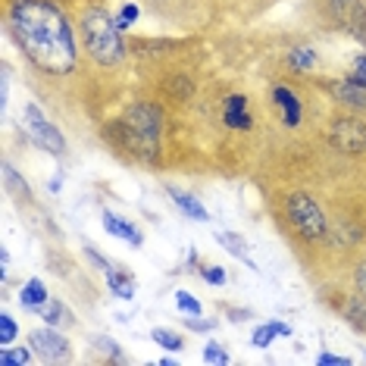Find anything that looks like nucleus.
Masks as SVG:
<instances>
[{"label":"nucleus","mask_w":366,"mask_h":366,"mask_svg":"<svg viewBox=\"0 0 366 366\" xmlns=\"http://www.w3.org/2000/svg\"><path fill=\"white\" fill-rule=\"evenodd\" d=\"M104 229L110 232L113 238H122L126 244H132V247H141V241H144V235L132 226L129 219H122V216H116V213H110V210H104Z\"/></svg>","instance_id":"11"},{"label":"nucleus","mask_w":366,"mask_h":366,"mask_svg":"<svg viewBox=\"0 0 366 366\" xmlns=\"http://www.w3.org/2000/svg\"><path fill=\"white\" fill-rule=\"evenodd\" d=\"M47 301H51V297H47V288H44V282H41V279L26 282L22 291H19V304L26 307V310H41Z\"/></svg>","instance_id":"15"},{"label":"nucleus","mask_w":366,"mask_h":366,"mask_svg":"<svg viewBox=\"0 0 366 366\" xmlns=\"http://www.w3.org/2000/svg\"><path fill=\"white\" fill-rule=\"evenodd\" d=\"M329 141L341 154H366V122L357 116H338L329 129Z\"/></svg>","instance_id":"6"},{"label":"nucleus","mask_w":366,"mask_h":366,"mask_svg":"<svg viewBox=\"0 0 366 366\" xmlns=\"http://www.w3.org/2000/svg\"><path fill=\"white\" fill-rule=\"evenodd\" d=\"M216 241H219V244L226 247L232 257H238L241 263H247V266L254 269V260L247 257V247H244V238H241V235H235V232H219V235H216Z\"/></svg>","instance_id":"18"},{"label":"nucleus","mask_w":366,"mask_h":366,"mask_svg":"<svg viewBox=\"0 0 366 366\" xmlns=\"http://www.w3.org/2000/svg\"><path fill=\"white\" fill-rule=\"evenodd\" d=\"M169 197H172V204H176L182 213H188V216H191V219H197V222H207V219H210L207 207L197 201V197L185 194V191H169Z\"/></svg>","instance_id":"16"},{"label":"nucleus","mask_w":366,"mask_h":366,"mask_svg":"<svg viewBox=\"0 0 366 366\" xmlns=\"http://www.w3.org/2000/svg\"><path fill=\"white\" fill-rule=\"evenodd\" d=\"M229 129H251V113H247V97L244 94H229L226 110H222Z\"/></svg>","instance_id":"12"},{"label":"nucleus","mask_w":366,"mask_h":366,"mask_svg":"<svg viewBox=\"0 0 366 366\" xmlns=\"http://www.w3.org/2000/svg\"><path fill=\"white\" fill-rule=\"evenodd\" d=\"M16 335H19V326H16V320L10 313H0V345L4 347H10Z\"/></svg>","instance_id":"23"},{"label":"nucleus","mask_w":366,"mask_h":366,"mask_svg":"<svg viewBox=\"0 0 366 366\" xmlns=\"http://www.w3.org/2000/svg\"><path fill=\"white\" fill-rule=\"evenodd\" d=\"M151 338H154L160 347H166V351H182V347H185V338L176 335V332H169V329H154Z\"/></svg>","instance_id":"21"},{"label":"nucleus","mask_w":366,"mask_h":366,"mask_svg":"<svg viewBox=\"0 0 366 366\" xmlns=\"http://www.w3.org/2000/svg\"><path fill=\"white\" fill-rule=\"evenodd\" d=\"M329 91H332V97H335L341 107H347V110H366V88L354 85L351 79L329 81Z\"/></svg>","instance_id":"9"},{"label":"nucleus","mask_w":366,"mask_h":366,"mask_svg":"<svg viewBox=\"0 0 366 366\" xmlns=\"http://www.w3.org/2000/svg\"><path fill=\"white\" fill-rule=\"evenodd\" d=\"M204 360L207 363H229V351L219 345H207L204 347Z\"/></svg>","instance_id":"27"},{"label":"nucleus","mask_w":366,"mask_h":366,"mask_svg":"<svg viewBox=\"0 0 366 366\" xmlns=\"http://www.w3.org/2000/svg\"><path fill=\"white\" fill-rule=\"evenodd\" d=\"M272 101L279 104L282 119H285V126H288V129H297V126H301L304 110H301V101H297L295 91L285 88V85H276V88H272Z\"/></svg>","instance_id":"10"},{"label":"nucleus","mask_w":366,"mask_h":366,"mask_svg":"<svg viewBox=\"0 0 366 366\" xmlns=\"http://www.w3.org/2000/svg\"><path fill=\"white\" fill-rule=\"evenodd\" d=\"M38 313H41V320H44L47 326H54V329H66V326H72V322H76V313H72L66 304L54 301V297L44 307H41Z\"/></svg>","instance_id":"13"},{"label":"nucleus","mask_w":366,"mask_h":366,"mask_svg":"<svg viewBox=\"0 0 366 366\" xmlns=\"http://www.w3.org/2000/svg\"><path fill=\"white\" fill-rule=\"evenodd\" d=\"M316 363H320V366H345L347 357H335V354H326V351H322L320 357H316Z\"/></svg>","instance_id":"29"},{"label":"nucleus","mask_w":366,"mask_h":366,"mask_svg":"<svg viewBox=\"0 0 366 366\" xmlns=\"http://www.w3.org/2000/svg\"><path fill=\"white\" fill-rule=\"evenodd\" d=\"M316 63H320V56H316V51L310 44H297L295 51L288 54L291 72H310V69H316Z\"/></svg>","instance_id":"17"},{"label":"nucleus","mask_w":366,"mask_h":366,"mask_svg":"<svg viewBox=\"0 0 366 366\" xmlns=\"http://www.w3.org/2000/svg\"><path fill=\"white\" fill-rule=\"evenodd\" d=\"M26 126H29L31 141H35L41 151H47V154H54V157H63V154H66V138H63V132L56 129L54 122L47 119V116L41 113L35 104L26 107Z\"/></svg>","instance_id":"5"},{"label":"nucleus","mask_w":366,"mask_h":366,"mask_svg":"<svg viewBox=\"0 0 366 366\" xmlns=\"http://www.w3.org/2000/svg\"><path fill=\"white\" fill-rule=\"evenodd\" d=\"M135 19H138V6L135 4H126V6H122V13L116 16V26H119V31H126Z\"/></svg>","instance_id":"25"},{"label":"nucleus","mask_w":366,"mask_h":366,"mask_svg":"<svg viewBox=\"0 0 366 366\" xmlns=\"http://www.w3.org/2000/svg\"><path fill=\"white\" fill-rule=\"evenodd\" d=\"M6 29L19 54L44 76H69L79 63L72 22L54 0H10Z\"/></svg>","instance_id":"1"},{"label":"nucleus","mask_w":366,"mask_h":366,"mask_svg":"<svg viewBox=\"0 0 366 366\" xmlns=\"http://www.w3.org/2000/svg\"><path fill=\"white\" fill-rule=\"evenodd\" d=\"M29 347L35 351L41 360L54 363V360H66V357L72 354L69 341H66V335H60V329L54 326H44V329H35L29 335Z\"/></svg>","instance_id":"7"},{"label":"nucleus","mask_w":366,"mask_h":366,"mask_svg":"<svg viewBox=\"0 0 366 366\" xmlns=\"http://www.w3.org/2000/svg\"><path fill=\"white\" fill-rule=\"evenodd\" d=\"M276 335H291V329L285 326V322H266V326L254 329L251 341H254V347H269V345H272V338H276Z\"/></svg>","instance_id":"19"},{"label":"nucleus","mask_w":366,"mask_h":366,"mask_svg":"<svg viewBox=\"0 0 366 366\" xmlns=\"http://www.w3.org/2000/svg\"><path fill=\"white\" fill-rule=\"evenodd\" d=\"M329 13L335 16L345 29H351L354 35L366 38V4L363 0H329Z\"/></svg>","instance_id":"8"},{"label":"nucleus","mask_w":366,"mask_h":366,"mask_svg":"<svg viewBox=\"0 0 366 366\" xmlns=\"http://www.w3.org/2000/svg\"><path fill=\"white\" fill-rule=\"evenodd\" d=\"M185 326L194 329V332H210L216 322H213V320H197V316H194V320H185Z\"/></svg>","instance_id":"30"},{"label":"nucleus","mask_w":366,"mask_h":366,"mask_svg":"<svg viewBox=\"0 0 366 366\" xmlns=\"http://www.w3.org/2000/svg\"><path fill=\"white\" fill-rule=\"evenodd\" d=\"M163 129V110L157 104H135L119 119V144L141 160H157Z\"/></svg>","instance_id":"3"},{"label":"nucleus","mask_w":366,"mask_h":366,"mask_svg":"<svg viewBox=\"0 0 366 366\" xmlns=\"http://www.w3.org/2000/svg\"><path fill=\"white\" fill-rule=\"evenodd\" d=\"M107 285H110V291L116 297H122V301L135 297V279H132V272H126V269L110 266V269H107Z\"/></svg>","instance_id":"14"},{"label":"nucleus","mask_w":366,"mask_h":366,"mask_svg":"<svg viewBox=\"0 0 366 366\" xmlns=\"http://www.w3.org/2000/svg\"><path fill=\"white\" fill-rule=\"evenodd\" d=\"M4 179H6V185H10V191H13V197H19V201H29V185H26V179H19L16 176V169L10 163H4Z\"/></svg>","instance_id":"20"},{"label":"nucleus","mask_w":366,"mask_h":366,"mask_svg":"<svg viewBox=\"0 0 366 366\" xmlns=\"http://www.w3.org/2000/svg\"><path fill=\"white\" fill-rule=\"evenodd\" d=\"M285 219L291 222V229L307 241H322L329 232V219L322 213V207L313 201L307 191H295L285 197Z\"/></svg>","instance_id":"4"},{"label":"nucleus","mask_w":366,"mask_h":366,"mask_svg":"<svg viewBox=\"0 0 366 366\" xmlns=\"http://www.w3.org/2000/svg\"><path fill=\"white\" fill-rule=\"evenodd\" d=\"M79 31H81V44H85L91 60H97L101 66H119L126 60V41L119 35L116 19L104 6H88L81 13Z\"/></svg>","instance_id":"2"},{"label":"nucleus","mask_w":366,"mask_h":366,"mask_svg":"<svg viewBox=\"0 0 366 366\" xmlns=\"http://www.w3.org/2000/svg\"><path fill=\"white\" fill-rule=\"evenodd\" d=\"M204 279L210 282V285H226V269H222V266H207Z\"/></svg>","instance_id":"28"},{"label":"nucleus","mask_w":366,"mask_h":366,"mask_svg":"<svg viewBox=\"0 0 366 366\" xmlns=\"http://www.w3.org/2000/svg\"><path fill=\"white\" fill-rule=\"evenodd\" d=\"M31 347H4L0 351V366H13V363H19V366H26L31 360Z\"/></svg>","instance_id":"22"},{"label":"nucleus","mask_w":366,"mask_h":366,"mask_svg":"<svg viewBox=\"0 0 366 366\" xmlns=\"http://www.w3.org/2000/svg\"><path fill=\"white\" fill-rule=\"evenodd\" d=\"M176 304H179V310L185 316H201V301L191 297L188 291H176Z\"/></svg>","instance_id":"24"},{"label":"nucleus","mask_w":366,"mask_h":366,"mask_svg":"<svg viewBox=\"0 0 366 366\" xmlns=\"http://www.w3.org/2000/svg\"><path fill=\"white\" fill-rule=\"evenodd\" d=\"M354 81V85H360V88H366V54H360L354 60V69H351V76H347Z\"/></svg>","instance_id":"26"}]
</instances>
